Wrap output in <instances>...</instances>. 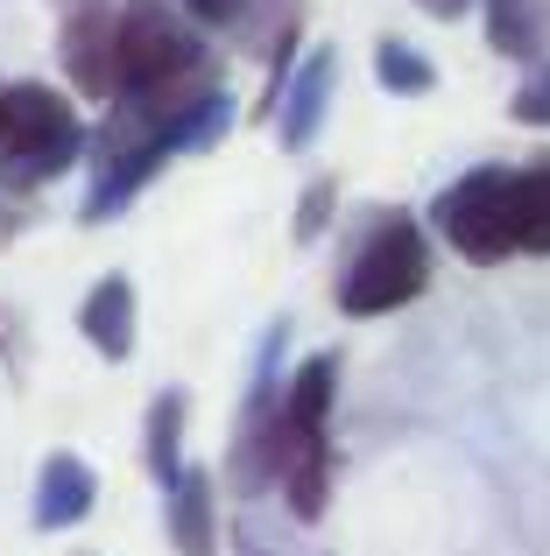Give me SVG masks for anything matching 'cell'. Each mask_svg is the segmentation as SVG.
Instances as JSON below:
<instances>
[{
  "label": "cell",
  "mask_w": 550,
  "mask_h": 556,
  "mask_svg": "<svg viewBox=\"0 0 550 556\" xmlns=\"http://www.w3.org/2000/svg\"><path fill=\"white\" fill-rule=\"evenodd\" d=\"M430 289V240L410 212H374V226L360 232V247L346 254L332 303L346 317H388L402 303H416Z\"/></svg>",
  "instance_id": "2"
},
{
  "label": "cell",
  "mask_w": 550,
  "mask_h": 556,
  "mask_svg": "<svg viewBox=\"0 0 550 556\" xmlns=\"http://www.w3.org/2000/svg\"><path fill=\"white\" fill-rule=\"evenodd\" d=\"M416 8H424V14H438V22H459V14H466V8H480V0H416Z\"/></svg>",
  "instance_id": "19"
},
{
  "label": "cell",
  "mask_w": 550,
  "mask_h": 556,
  "mask_svg": "<svg viewBox=\"0 0 550 556\" xmlns=\"http://www.w3.org/2000/svg\"><path fill=\"white\" fill-rule=\"evenodd\" d=\"M509 113H515V121H523V127H550V64H543L537 78H529L523 92L509 99Z\"/></svg>",
  "instance_id": "16"
},
{
  "label": "cell",
  "mask_w": 550,
  "mask_h": 556,
  "mask_svg": "<svg viewBox=\"0 0 550 556\" xmlns=\"http://www.w3.org/2000/svg\"><path fill=\"white\" fill-rule=\"evenodd\" d=\"M332 204H339V184L332 177H317L311 190H303V204H297V218H289V232H297V247H311L317 232L332 226Z\"/></svg>",
  "instance_id": "14"
},
{
  "label": "cell",
  "mask_w": 550,
  "mask_h": 556,
  "mask_svg": "<svg viewBox=\"0 0 550 556\" xmlns=\"http://www.w3.org/2000/svg\"><path fill=\"white\" fill-rule=\"evenodd\" d=\"M85 149H92V135L57 85H0V190L57 184L71 163H85Z\"/></svg>",
  "instance_id": "1"
},
{
  "label": "cell",
  "mask_w": 550,
  "mask_h": 556,
  "mask_svg": "<svg viewBox=\"0 0 550 556\" xmlns=\"http://www.w3.org/2000/svg\"><path fill=\"white\" fill-rule=\"evenodd\" d=\"M234 556H283V549H275V543H268V535H262V529H254V521H248V515H240V521H234Z\"/></svg>",
  "instance_id": "17"
},
{
  "label": "cell",
  "mask_w": 550,
  "mask_h": 556,
  "mask_svg": "<svg viewBox=\"0 0 550 556\" xmlns=\"http://www.w3.org/2000/svg\"><path fill=\"white\" fill-rule=\"evenodd\" d=\"M113 42H121V92H163V85L212 71L205 36L177 0H121L113 8Z\"/></svg>",
  "instance_id": "4"
},
{
  "label": "cell",
  "mask_w": 550,
  "mask_h": 556,
  "mask_svg": "<svg viewBox=\"0 0 550 556\" xmlns=\"http://www.w3.org/2000/svg\"><path fill=\"white\" fill-rule=\"evenodd\" d=\"M374 78H382V92H396V99H424L430 85H438V64H430L416 42L382 36L374 42Z\"/></svg>",
  "instance_id": "12"
},
{
  "label": "cell",
  "mask_w": 550,
  "mask_h": 556,
  "mask_svg": "<svg viewBox=\"0 0 550 556\" xmlns=\"http://www.w3.org/2000/svg\"><path fill=\"white\" fill-rule=\"evenodd\" d=\"M191 22H240V0H177Z\"/></svg>",
  "instance_id": "18"
},
{
  "label": "cell",
  "mask_w": 550,
  "mask_h": 556,
  "mask_svg": "<svg viewBox=\"0 0 550 556\" xmlns=\"http://www.w3.org/2000/svg\"><path fill=\"white\" fill-rule=\"evenodd\" d=\"M487 42L515 64H543L550 50V0H480Z\"/></svg>",
  "instance_id": "10"
},
{
  "label": "cell",
  "mask_w": 550,
  "mask_h": 556,
  "mask_svg": "<svg viewBox=\"0 0 550 556\" xmlns=\"http://www.w3.org/2000/svg\"><path fill=\"white\" fill-rule=\"evenodd\" d=\"M28 359H36V345H28V331H22V311L0 303V367L14 380H28Z\"/></svg>",
  "instance_id": "15"
},
{
  "label": "cell",
  "mask_w": 550,
  "mask_h": 556,
  "mask_svg": "<svg viewBox=\"0 0 550 556\" xmlns=\"http://www.w3.org/2000/svg\"><path fill=\"white\" fill-rule=\"evenodd\" d=\"M163 521H170V549L177 556H220V515H212V472L184 465L163 486Z\"/></svg>",
  "instance_id": "8"
},
{
  "label": "cell",
  "mask_w": 550,
  "mask_h": 556,
  "mask_svg": "<svg viewBox=\"0 0 550 556\" xmlns=\"http://www.w3.org/2000/svg\"><path fill=\"white\" fill-rule=\"evenodd\" d=\"M332 85H339V50H332V42L303 50L297 71H289V85H283V106H275V135H283L289 155L317 141V127H325V106H332Z\"/></svg>",
  "instance_id": "6"
},
{
  "label": "cell",
  "mask_w": 550,
  "mask_h": 556,
  "mask_svg": "<svg viewBox=\"0 0 550 556\" xmlns=\"http://www.w3.org/2000/svg\"><path fill=\"white\" fill-rule=\"evenodd\" d=\"M184 416H191V402H184L177 388L149 402V472L163 479V486L191 465V458H184Z\"/></svg>",
  "instance_id": "11"
},
{
  "label": "cell",
  "mask_w": 550,
  "mask_h": 556,
  "mask_svg": "<svg viewBox=\"0 0 550 556\" xmlns=\"http://www.w3.org/2000/svg\"><path fill=\"white\" fill-rule=\"evenodd\" d=\"M64 14H85V8H113V0H57Z\"/></svg>",
  "instance_id": "20"
},
{
  "label": "cell",
  "mask_w": 550,
  "mask_h": 556,
  "mask_svg": "<svg viewBox=\"0 0 550 556\" xmlns=\"http://www.w3.org/2000/svg\"><path fill=\"white\" fill-rule=\"evenodd\" d=\"M99 507V472L78 451H50L36 472V529L42 535H71L85 515Z\"/></svg>",
  "instance_id": "7"
},
{
  "label": "cell",
  "mask_w": 550,
  "mask_h": 556,
  "mask_svg": "<svg viewBox=\"0 0 550 556\" xmlns=\"http://www.w3.org/2000/svg\"><path fill=\"white\" fill-rule=\"evenodd\" d=\"M78 331L99 359L121 367V359L135 353V282H127V275H99L92 296L78 303Z\"/></svg>",
  "instance_id": "9"
},
{
  "label": "cell",
  "mask_w": 550,
  "mask_h": 556,
  "mask_svg": "<svg viewBox=\"0 0 550 556\" xmlns=\"http://www.w3.org/2000/svg\"><path fill=\"white\" fill-rule=\"evenodd\" d=\"M523 169H501V163H480L466 169L459 184L438 190V204H430V226H438V240L452 247L459 261H473V268H495V261L523 254Z\"/></svg>",
  "instance_id": "3"
},
{
  "label": "cell",
  "mask_w": 550,
  "mask_h": 556,
  "mask_svg": "<svg viewBox=\"0 0 550 556\" xmlns=\"http://www.w3.org/2000/svg\"><path fill=\"white\" fill-rule=\"evenodd\" d=\"M523 254H550V163L523 169Z\"/></svg>",
  "instance_id": "13"
},
{
  "label": "cell",
  "mask_w": 550,
  "mask_h": 556,
  "mask_svg": "<svg viewBox=\"0 0 550 556\" xmlns=\"http://www.w3.org/2000/svg\"><path fill=\"white\" fill-rule=\"evenodd\" d=\"M121 8V0H113ZM113 8H85L64 14V36H57V56H64V78L71 92L85 99H121V42H113Z\"/></svg>",
  "instance_id": "5"
}]
</instances>
